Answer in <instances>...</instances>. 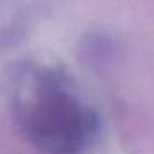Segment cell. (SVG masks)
<instances>
[{"label": "cell", "instance_id": "6da1fadb", "mask_svg": "<svg viewBox=\"0 0 154 154\" xmlns=\"http://www.w3.org/2000/svg\"><path fill=\"white\" fill-rule=\"evenodd\" d=\"M29 96L26 116L35 138L51 152H72L85 138L84 109L60 85L47 80L35 85Z\"/></svg>", "mask_w": 154, "mask_h": 154}]
</instances>
